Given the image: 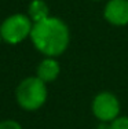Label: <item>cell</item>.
I'll use <instances>...</instances> for the list:
<instances>
[{
    "mask_svg": "<svg viewBox=\"0 0 128 129\" xmlns=\"http://www.w3.org/2000/svg\"><path fill=\"white\" fill-rule=\"evenodd\" d=\"M0 40H2V37H0Z\"/></svg>",
    "mask_w": 128,
    "mask_h": 129,
    "instance_id": "obj_11",
    "label": "cell"
},
{
    "mask_svg": "<svg viewBox=\"0 0 128 129\" xmlns=\"http://www.w3.org/2000/svg\"><path fill=\"white\" fill-rule=\"evenodd\" d=\"M29 37L40 54L48 58H57L68 50L70 32L61 18L47 17L33 23Z\"/></svg>",
    "mask_w": 128,
    "mask_h": 129,
    "instance_id": "obj_1",
    "label": "cell"
},
{
    "mask_svg": "<svg viewBox=\"0 0 128 129\" xmlns=\"http://www.w3.org/2000/svg\"><path fill=\"white\" fill-rule=\"evenodd\" d=\"M92 114L99 122L110 124L117 117H120V102L117 96L112 92H99L91 103Z\"/></svg>",
    "mask_w": 128,
    "mask_h": 129,
    "instance_id": "obj_4",
    "label": "cell"
},
{
    "mask_svg": "<svg viewBox=\"0 0 128 129\" xmlns=\"http://www.w3.org/2000/svg\"><path fill=\"white\" fill-rule=\"evenodd\" d=\"M109 129H128V117H117L109 124Z\"/></svg>",
    "mask_w": 128,
    "mask_h": 129,
    "instance_id": "obj_8",
    "label": "cell"
},
{
    "mask_svg": "<svg viewBox=\"0 0 128 129\" xmlns=\"http://www.w3.org/2000/svg\"><path fill=\"white\" fill-rule=\"evenodd\" d=\"M0 129H22V126L14 119H3L0 121Z\"/></svg>",
    "mask_w": 128,
    "mask_h": 129,
    "instance_id": "obj_9",
    "label": "cell"
},
{
    "mask_svg": "<svg viewBox=\"0 0 128 129\" xmlns=\"http://www.w3.org/2000/svg\"><path fill=\"white\" fill-rule=\"evenodd\" d=\"M47 87L45 82L37 76L26 77L19 82L15 91L17 103L21 109L26 111H36L39 110L47 100Z\"/></svg>",
    "mask_w": 128,
    "mask_h": 129,
    "instance_id": "obj_2",
    "label": "cell"
},
{
    "mask_svg": "<svg viewBox=\"0 0 128 129\" xmlns=\"http://www.w3.org/2000/svg\"><path fill=\"white\" fill-rule=\"evenodd\" d=\"M94 2H99V0H94Z\"/></svg>",
    "mask_w": 128,
    "mask_h": 129,
    "instance_id": "obj_10",
    "label": "cell"
},
{
    "mask_svg": "<svg viewBox=\"0 0 128 129\" xmlns=\"http://www.w3.org/2000/svg\"><path fill=\"white\" fill-rule=\"evenodd\" d=\"M103 17L110 25H128V0H109L103 8Z\"/></svg>",
    "mask_w": 128,
    "mask_h": 129,
    "instance_id": "obj_5",
    "label": "cell"
},
{
    "mask_svg": "<svg viewBox=\"0 0 128 129\" xmlns=\"http://www.w3.org/2000/svg\"><path fill=\"white\" fill-rule=\"evenodd\" d=\"M59 73H61L59 62L55 58H48V56H45L39 63L37 70H36V76L40 80H43L45 84L47 82H53L54 80H57Z\"/></svg>",
    "mask_w": 128,
    "mask_h": 129,
    "instance_id": "obj_6",
    "label": "cell"
},
{
    "mask_svg": "<svg viewBox=\"0 0 128 129\" xmlns=\"http://www.w3.org/2000/svg\"><path fill=\"white\" fill-rule=\"evenodd\" d=\"M28 15L33 21V23L45 19L47 17H50V10H48L47 3L44 0H32L28 7Z\"/></svg>",
    "mask_w": 128,
    "mask_h": 129,
    "instance_id": "obj_7",
    "label": "cell"
},
{
    "mask_svg": "<svg viewBox=\"0 0 128 129\" xmlns=\"http://www.w3.org/2000/svg\"><path fill=\"white\" fill-rule=\"evenodd\" d=\"M32 27L33 21L29 18V15L13 14L6 18L0 25V37L8 44H19L30 36Z\"/></svg>",
    "mask_w": 128,
    "mask_h": 129,
    "instance_id": "obj_3",
    "label": "cell"
}]
</instances>
